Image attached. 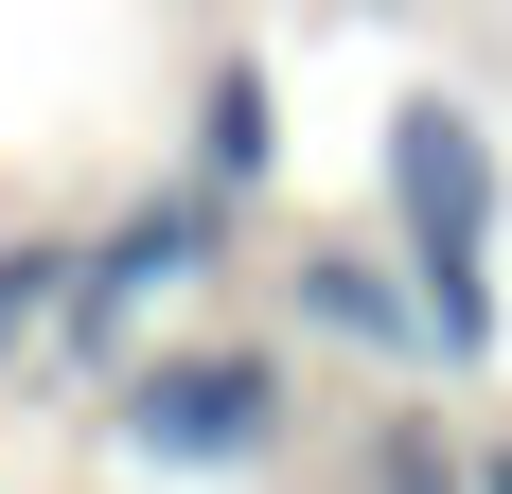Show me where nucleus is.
<instances>
[{
	"label": "nucleus",
	"mask_w": 512,
	"mask_h": 494,
	"mask_svg": "<svg viewBox=\"0 0 512 494\" xmlns=\"http://www.w3.org/2000/svg\"><path fill=\"white\" fill-rule=\"evenodd\" d=\"M495 230H512L495 124H477L460 89H407V106H389V247H407V300H424V371H495V353H512Z\"/></svg>",
	"instance_id": "obj_1"
},
{
	"label": "nucleus",
	"mask_w": 512,
	"mask_h": 494,
	"mask_svg": "<svg viewBox=\"0 0 512 494\" xmlns=\"http://www.w3.org/2000/svg\"><path fill=\"white\" fill-rule=\"evenodd\" d=\"M283 424H301V336H142L106 371L124 477H265Z\"/></svg>",
	"instance_id": "obj_2"
},
{
	"label": "nucleus",
	"mask_w": 512,
	"mask_h": 494,
	"mask_svg": "<svg viewBox=\"0 0 512 494\" xmlns=\"http://www.w3.org/2000/svg\"><path fill=\"white\" fill-rule=\"evenodd\" d=\"M230 265V195H212L195 159L177 177H142V195L106 212V230H71V300H53V371H124L142 353V318H177V300Z\"/></svg>",
	"instance_id": "obj_3"
},
{
	"label": "nucleus",
	"mask_w": 512,
	"mask_h": 494,
	"mask_svg": "<svg viewBox=\"0 0 512 494\" xmlns=\"http://www.w3.org/2000/svg\"><path fill=\"white\" fill-rule=\"evenodd\" d=\"M283 336H336V353H389V371H424V300H407V247H301L283 265Z\"/></svg>",
	"instance_id": "obj_4"
},
{
	"label": "nucleus",
	"mask_w": 512,
	"mask_h": 494,
	"mask_svg": "<svg viewBox=\"0 0 512 494\" xmlns=\"http://www.w3.org/2000/svg\"><path fill=\"white\" fill-rule=\"evenodd\" d=\"M177 159L248 212L265 177H283V71H265V53H212V71H195V142H177Z\"/></svg>",
	"instance_id": "obj_5"
},
{
	"label": "nucleus",
	"mask_w": 512,
	"mask_h": 494,
	"mask_svg": "<svg viewBox=\"0 0 512 494\" xmlns=\"http://www.w3.org/2000/svg\"><path fill=\"white\" fill-rule=\"evenodd\" d=\"M371 494H477V442L442 406H371Z\"/></svg>",
	"instance_id": "obj_6"
},
{
	"label": "nucleus",
	"mask_w": 512,
	"mask_h": 494,
	"mask_svg": "<svg viewBox=\"0 0 512 494\" xmlns=\"http://www.w3.org/2000/svg\"><path fill=\"white\" fill-rule=\"evenodd\" d=\"M53 300H71V230H0V371L53 353Z\"/></svg>",
	"instance_id": "obj_7"
},
{
	"label": "nucleus",
	"mask_w": 512,
	"mask_h": 494,
	"mask_svg": "<svg viewBox=\"0 0 512 494\" xmlns=\"http://www.w3.org/2000/svg\"><path fill=\"white\" fill-rule=\"evenodd\" d=\"M477 494H512V424H495V442H477Z\"/></svg>",
	"instance_id": "obj_8"
}]
</instances>
